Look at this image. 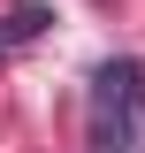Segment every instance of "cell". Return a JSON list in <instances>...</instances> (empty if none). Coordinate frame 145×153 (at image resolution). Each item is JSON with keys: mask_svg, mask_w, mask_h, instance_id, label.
Returning <instances> with one entry per match:
<instances>
[{"mask_svg": "<svg viewBox=\"0 0 145 153\" xmlns=\"http://www.w3.org/2000/svg\"><path fill=\"white\" fill-rule=\"evenodd\" d=\"M92 146L99 153H145V61L115 54L92 69V100H84Z\"/></svg>", "mask_w": 145, "mask_h": 153, "instance_id": "1", "label": "cell"}, {"mask_svg": "<svg viewBox=\"0 0 145 153\" xmlns=\"http://www.w3.org/2000/svg\"><path fill=\"white\" fill-rule=\"evenodd\" d=\"M46 31V8L38 0H23V8H8V23H0V46H23V38Z\"/></svg>", "mask_w": 145, "mask_h": 153, "instance_id": "2", "label": "cell"}]
</instances>
